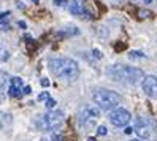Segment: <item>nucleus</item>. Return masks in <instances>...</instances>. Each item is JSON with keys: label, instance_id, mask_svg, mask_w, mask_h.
Returning <instances> with one entry per match:
<instances>
[{"label": "nucleus", "instance_id": "nucleus-1", "mask_svg": "<svg viewBox=\"0 0 157 141\" xmlns=\"http://www.w3.org/2000/svg\"><path fill=\"white\" fill-rule=\"evenodd\" d=\"M49 70L62 81H76L79 76V65L70 57H57L49 60Z\"/></svg>", "mask_w": 157, "mask_h": 141}, {"label": "nucleus", "instance_id": "nucleus-2", "mask_svg": "<svg viewBox=\"0 0 157 141\" xmlns=\"http://www.w3.org/2000/svg\"><path fill=\"white\" fill-rule=\"evenodd\" d=\"M108 74L113 81L124 82V84H138V82H143L144 79L143 70L136 67H128V65H121V63L111 65L108 68Z\"/></svg>", "mask_w": 157, "mask_h": 141}, {"label": "nucleus", "instance_id": "nucleus-3", "mask_svg": "<svg viewBox=\"0 0 157 141\" xmlns=\"http://www.w3.org/2000/svg\"><path fill=\"white\" fill-rule=\"evenodd\" d=\"M92 100L95 101V106L103 111L116 109L117 105H121V95L111 89H97L92 93Z\"/></svg>", "mask_w": 157, "mask_h": 141}, {"label": "nucleus", "instance_id": "nucleus-4", "mask_svg": "<svg viewBox=\"0 0 157 141\" xmlns=\"http://www.w3.org/2000/svg\"><path fill=\"white\" fill-rule=\"evenodd\" d=\"M62 124H63V111H60V109L48 111L46 114L36 116V119H35V125L40 130H46V131L57 130Z\"/></svg>", "mask_w": 157, "mask_h": 141}, {"label": "nucleus", "instance_id": "nucleus-5", "mask_svg": "<svg viewBox=\"0 0 157 141\" xmlns=\"http://www.w3.org/2000/svg\"><path fill=\"white\" fill-rule=\"evenodd\" d=\"M98 117H100V108L98 106H94V105H86L84 108L81 109V112H79V122H81V125H84L87 128L94 127Z\"/></svg>", "mask_w": 157, "mask_h": 141}, {"label": "nucleus", "instance_id": "nucleus-6", "mask_svg": "<svg viewBox=\"0 0 157 141\" xmlns=\"http://www.w3.org/2000/svg\"><path fill=\"white\" fill-rule=\"evenodd\" d=\"M130 119H132V114L125 108H116L109 114V122L114 127H125L130 122Z\"/></svg>", "mask_w": 157, "mask_h": 141}, {"label": "nucleus", "instance_id": "nucleus-7", "mask_svg": "<svg viewBox=\"0 0 157 141\" xmlns=\"http://www.w3.org/2000/svg\"><path fill=\"white\" fill-rule=\"evenodd\" d=\"M68 10L73 16H79V17H84V19H92V13L87 10V5L84 0H70L68 3Z\"/></svg>", "mask_w": 157, "mask_h": 141}, {"label": "nucleus", "instance_id": "nucleus-8", "mask_svg": "<svg viewBox=\"0 0 157 141\" xmlns=\"http://www.w3.org/2000/svg\"><path fill=\"white\" fill-rule=\"evenodd\" d=\"M133 131L140 136V138H149L152 135V128L149 120L144 119V117H136L135 119V125H133Z\"/></svg>", "mask_w": 157, "mask_h": 141}, {"label": "nucleus", "instance_id": "nucleus-9", "mask_svg": "<svg viewBox=\"0 0 157 141\" xmlns=\"http://www.w3.org/2000/svg\"><path fill=\"white\" fill-rule=\"evenodd\" d=\"M141 87H143V92L147 97L157 98V76H154V74L144 76V79L141 82Z\"/></svg>", "mask_w": 157, "mask_h": 141}, {"label": "nucleus", "instance_id": "nucleus-10", "mask_svg": "<svg viewBox=\"0 0 157 141\" xmlns=\"http://www.w3.org/2000/svg\"><path fill=\"white\" fill-rule=\"evenodd\" d=\"M24 82L19 76H13L10 78V87H8V93H10V97H14V98H21L22 95H25L24 93Z\"/></svg>", "mask_w": 157, "mask_h": 141}, {"label": "nucleus", "instance_id": "nucleus-11", "mask_svg": "<svg viewBox=\"0 0 157 141\" xmlns=\"http://www.w3.org/2000/svg\"><path fill=\"white\" fill-rule=\"evenodd\" d=\"M13 122V116L10 112H5V111H0V130L6 128Z\"/></svg>", "mask_w": 157, "mask_h": 141}, {"label": "nucleus", "instance_id": "nucleus-12", "mask_svg": "<svg viewBox=\"0 0 157 141\" xmlns=\"http://www.w3.org/2000/svg\"><path fill=\"white\" fill-rule=\"evenodd\" d=\"M41 141H63V136H62V135H59V133H56V131H51L49 135L43 136V138H41Z\"/></svg>", "mask_w": 157, "mask_h": 141}, {"label": "nucleus", "instance_id": "nucleus-13", "mask_svg": "<svg viewBox=\"0 0 157 141\" xmlns=\"http://www.w3.org/2000/svg\"><path fill=\"white\" fill-rule=\"evenodd\" d=\"M10 81V76H8V73L3 71V70H0V92L5 90V86H6V82Z\"/></svg>", "mask_w": 157, "mask_h": 141}, {"label": "nucleus", "instance_id": "nucleus-14", "mask_svg": "<svg viewBox=\"0 0 157 141\" xmlns=\"http://www.w3.org/2000/svg\"><path fill=\"white\" fill-rule=\"evenodd\" d=\"M146 55L141 52V51H130L128 52V59H132V60H136V59H144Z\"/></svg>", "mask_w": 157, "mask_h": 141}, {"label": "nucleus", "instance_id": "nucleus-15", "mask_svg": "<svg viewBox=\"0 0 157 141\" xmlns=\"http://www.w3.org/2000/svg\"><path fill=\"white\" fill-rule=\"evenodd\" d=\"M49 98H51V97H49V93H48V92H41L36 100H38V101H48Z\"/></svg>", "mask_w": 157, "mask_h": 141}, {"label": "nucleus", "instance_id": "nucleus-16", "mask_svg": "<svg viewBox=\"0 0 157 141\" xmlns=\"http://www.w3.org/2000/svg\"><path fill=\"white\" fill-rule=\"evenodd\" d=\"M54 106H56V100H54V98H49L48 101H46V108H48L49 111H52Z\"/></svg>", "mask_w": 157, "mask_h": 141}, {"label": "nucleus", "instance_id": "nucleus-17", "mask_svg": "<svg viewBox=\"0 0 157 141\" xmlns=\"http://www.w3.org/2000/svg\"><path fill=\"white\" fill-rule=\"evenodd\" d=\"M108 133V131H106V127L105 125H100L98 128H97V135H100V136H105Z\"/></svg>", "mask_w": 157, "mask_h": 141}, {"label": "nucleus", "instance_id": "nucleus-18", "mask_svg": "<svg viewBox=\"0 0 157 141\" xmlns=\"http://www.w3.org/2000/svg\"><path fill=\"white\" fill-rule=\"evenodd\" d=\"M152 13L147 11V10H140V17H151Z\"/></svg>", "mask_w": 157, "mask_h": 141}, {"label": "nucleus", "instance_id": "nucleus-19", "mask_svg": "<svg viewBox=\"0 0 157 141\" xmlns=\"http://www.w3.org/2000/svg\"><path fill=\"white\" fill-rule=\"evenodd\" d=\"M68 2L67 0H54V5H57V6H65Z\"/></svg>", "mask_w": 157, "mask_h": 141}, {"label": "nucleus", "instance_id": "nucleus-20", "mask_svg": "<svg viewBox=\"0 0 157 141\" xmlns=\"http://www.w3.org/2000/svg\"><path fill=\"white\" fill-rule=\"evenodd\" d=\"M8 57H10V55H8V51H2V52H0V59H2V60H8Z\"/></svg>", "mask_w": 157, "mask_h": 141}, {"label": "nucleus", "instance_id": "nucleus-21", "mask_svg": "<svg viewBox=\"0 0 157 141\" xmlns=\"http://www.w3.org/2000/svg\"><path fill=\"white\" fill-rule=\"evenodd\" d=\"M92 54H94V57H95V59H101V54H100L98 49H92Z\"/></svg>", "mask_w": 157, "mask_h": 141}, {"label": "nucleus", "instance_id": "nucleus-22", "mask_svg": "<svg viewBox=\"0 0 157 141\" xmlns=\"http://www.w3.org/2000/svg\"><path fill=\"white\" fill-rule=\"evenodd\" d=\"M40 82H41V86H43V87H48V86H49V81L46 79V78H41Z\"/></svg>", "mask_w": 157, "mask_h": 141}, {"label": "nucleus", "instance_id": "nucleus-23", "mask_svg": "<svg viewBox=\"0 0 157 141\" xmlns=\"http://www.w3.org/2000/svg\"><path fill=\"white\" fill-rule=\"evenodd\" d=\"M8 14H10V11H3V13H0V19H3V17H6Z\"/></svg>", "mask_w": 157, "mask_h": 141}, {"label": "nucleus", "instance_id": "nucleus-24", "mask_svg": "<svg viewBox=\"0 0 157 141\" xmlns=\"http://www.w3.org/2000/svg\"><path fill=\"white\" fill-rule=\"evenodd\" d=\"M124 131H125V133H127V135H130V133H132V131H133V128H132V127H127V128H125Z\"/></svg>", "mask_w": 157, "mask_h": 141}, {"label": "nucleus", "instance_id": "nucleus-25", "mask_svg": "<svg viewBox=\"0 0 157 141\" xmlns=\"http://www.w3.org/2000/svg\"><path fill=\"white\" fill-rule=\"evenodd\" d=\"M30 86H25V89H24V93H30Z\"/></svg>", "mask_w": 157, "mask_h": 141}, {"label": "nucleus", "instance_id": "nucleus-26", "mask_svg": "<svg viewBox=\"0 0 157 141\" xmlns=\"http://www.w3.org/2000/svg\"><path fill=\"white\" fill-rule=\"evenodd\" d=\"M17 25H19V27H24V29H25V22H24V21H19V22H17Z\"/></svg>", "mask_w": 157, "mask_h": 141}, {"label": "nucleus", "instance_id": "nucleus-27", "mask_svg": "<svg viewBox=\"0 0 157 141\" xmlns=\"http://www.w3.org/2000/svg\"><path fill=\"white\" fill-rule=\"evenodd\" d=\"M141 2H144V3H152V0H141Z\"/></svg>", "mask_w": 157, "mask_h": 141}, {"label": "nucleus", "instance_id": "nucleus-28", "mask_svg": "<svg viewBox=\"0 0 157 141\" xmlns=\"http://www.w3.org/2000/svg\"><path fill=\"white\" fill-rule=\"evenodd\" d=\"M87 141H95V138H87Z\"/></svg>", "mask_w": 157, "mask_h": 141}, {"label": "nucleus", "instance_id": "nucleus-29", "mask_svg": "<svg viewBox=\"0 0 157 141\" xmlns=\"http://www.w3.org/2000/svg\"><path fill=\"white\" fill-rule=\"evenodd\" d=\"M130 141H143V139H140V138H138V139H130Z\"/></svg>", "mask_w": 157, "mask_h": 141}, {"label": "nucleus", "instance_id": "nucleus-30", "mask_svg": "<svg viewBox=\"0 0 157 141\" xmlns=\"http://www.w3.org/2000/svg\"><path fill=\"white\" fill-rule=\"evenodd\" d=\"M116 2H119V3H121V2H124V0H116Z\"/></svg>", "mask_w": 157, "mask_h": 141}, {"label": "nucleus", "instance_id": "nucleus-31", "mask_svg": "<svg viewBox=\"0 0 157 141\" xmlns=\"http://www.w3.org/2000/svg\"><path fill=\"white\" fill-rule=\"evenodd\" d=\"M33 2H35V3H38V2H40V0H33Z\"/></svg>", "mask_w": 157, "mask_h": 141}]
</instances>
